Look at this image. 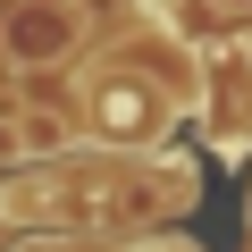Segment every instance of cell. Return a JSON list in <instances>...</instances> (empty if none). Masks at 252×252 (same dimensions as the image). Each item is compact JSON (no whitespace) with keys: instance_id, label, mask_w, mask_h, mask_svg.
Instances as JSON below:
<instances>
[{"instance_id":"obj_2","label":"cell","mask_w":252,"mask_h":252,"mask_svg":"<svg viewBox=\"0 0 252 252\" xmlns=\"http://www.w3.org/2000/svg\"><path fill=\"white\" fill-rule=\"evenodd\" d=\"M0 160H26V126H9V118H0Z\"/></svg>"},{"instance_id":"obj_3","label":"cell","mask_w":252,"mask_h":252,"mask_svg":"<svg viewBox=\"0 0 252 252\" xmlns=\"http://www.w3.org/2000/svg\"><path fill=\"white\" fill-rule=\"evenodd\" d=\"M235 9H252V0H235Z\"/></svg>"},{"instance_id":"obj_1","label":"cell","mask_w":252,"mask_h":252,"mask_svg":"<svg viewBox=\"0 0 252 252\" xmlns=\"http://www.w3.org/2000/svg\"><path fill=\"white\" fill-rule=\"evenodd\" d=\"M51 143H67V126L59 118H26V152H51Z\"/></svg>"}]
</instances>
